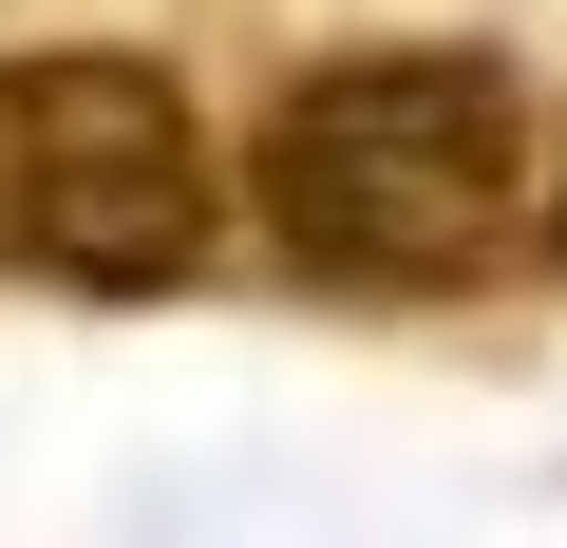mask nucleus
<instances>
[{
    "instance_id": "1",
    "label": "nucleus",
    "mask_w": 567,
    "mask_h": 548,
    "mask_svg": "<svg viewBox=\"0 0 567 548\" xmlns=\"http://www.w3.org/2000/svg\"><path fill=\"white\" fill-rule=\"evenodd\" d=\"M246 227L341 303H435L548 246V114L492 39H360L303 58L246 133Z\"/></svg>"
},
{
    "instance_id": "2",
    "label": "nucleus",
    "mask_w": 567,
    "mask_h": 548,
    "mask_svg": "<svg viewBox=\"0 0 567 548\" xmlns=\"http://www.w3.org/2000/svg\"><path fill=\"white\" fill-rule=\"evenodd\" d=\"M227 227H246V152L189 114L171 58L133 39L0 58V285L152 303V285H208Z\"/></svg>"
},
{
    "instance_id": "3",
    "label": "nucleus",
    "mask_w": 567,
    "mask_h": 548,
    "mask_svg": "<svg viewBox=\"0 0 567 548\" xmlns=\"http://www.w3.org/2000/svg\"><path fill=\"white\" fill-rule=\"evenodd\" d=\"M548 246H567V133H548Z\"/></svg>"
}]
</instances>
